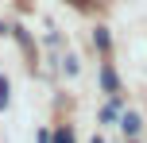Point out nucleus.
I'll list each match as a JSON object with an SVG mask.
<instances>
[{
  "label": "nucleus",
  "instance_id": "4",
  "mask_svg": "<svg viewBox=\"0 0 147 143\" xmlns=\"http://www.w3.org/2000/svg\"><path fill=\"white\" fill-rule=\"evenodd\" d=\"M93 43H97V50H101V54H109V46H112L109 27H97V31H93Z\"/></svg>",
  "mask_w": 147,
  "mask_h": 143
},
{
  "label": "nucleus",
  "instance_id": "1",
  "mask_svg": "<svg viewBox=\"0 0 147 143\" xmlns=\"http://www.w3.org/2000/svg\"><path fill=\"white\" fill-rule=\"evenodd\" d=\"M120 120V101H116V93H112V101L101 108V124H116Z\"/></svg>",
  "mask_w": 147,
  "mask_h": 143
},
{
  "label": "nucleus",
  "instance_id": "5",
  "mask_svg": "<svg viewBox=\"0 0 147 143\" xmlns=\"http://www.w3.org/2000/svg\"><path fill=\"white\" fill-rule=\"evenodd\" d=\"M54 143H74V132L70 128H58V132H54Z\"/></svg>",
  "mask_w": 147,
  "mask_h": 143
},
{
  "label": "nucleus",
  "instance_id": "6",
  "mask_svg": "<svg viewBox=\"0 0 147 143\" xmlns=\"http://www.w3.org/2000/svg\"><path fill=\"white\" fill-rule=\"evenodd\" d=\"M12 101V93H8V77H0V108Z\"/></svg>",
  "mask_w": 147,
  "mask_h": 143
},
{
  "label": "nucleus",
  "instance_id": "2",
  "mask_svg": "<svg viewBox=\"0 0 147 143\" xmlns=\"http://www.w3.org/2000/svg\"><path fill=\"white\" fill-rule=\"evenodd\" d=\"M101 85H105V93H116L120 89V77H116L112 66H101Z\"/></svg>",
  "mask_w": 147,
  "mask_h": 143
},
{
  "label": "nucleus",
  "instance_id": "7",
  "mask_svg": "<svg viewBox=\"0 0 147 143\" xmlns=\"http://www.w3.org/2000/svg\"><path fill=\"white\" fill-rule=\"evenodd\" d=\"M39 143H51V132H47V128L39 132Z\"/></svg>",
  "mask_w": 147,
  "mask_h": 143
},
{
  "label": "nucleus",
  "instance_id": "3",
  "mask_svg": "<svg viewBox=\"0 0 147 143\" xmlns=\"http://www.w3.org/2000/svg\"><path fill=\"white\" fill-rule=\"evenodd\" d=\"M120 124H124V132H128V136H140V128H143V120H140V116H136V112H124V120H120Z\"/></svg>",
  "mask_w": 147,
  "mask_h": 143
},
{
  "label": "nucleus",
  "instance_id": "8",
  "mask_svg": "<svg viewBox=\"0 0 147 143\" xmlns=\"http://www.w3.org/2000/svg\"><path fill=\"white\" fill-rule=\"evenodd\" d=\"M89 143H101V139H89Z\"/></svg>",
  "mask_w": 147,
  "mask_h": 143
}]
</instances>
